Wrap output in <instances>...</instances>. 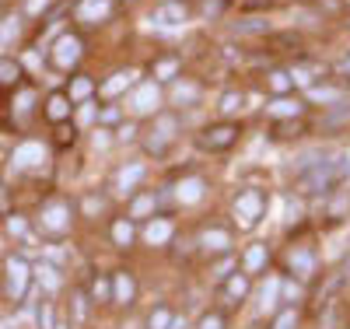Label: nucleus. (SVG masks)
<instances>
[{
    "mask_svg": "<svg viewBox=\"0 0 350 329\" xmlns=\"http://www.w3.org/2000/svg\"><path fill=\"white\" fill-rule=\"evenodd\" d=\"M235 109H242V95L239 92H228L221 98V112H235Z\"/></svg>",
    "mask_w": 350,
    "mask_h": 329,
    "instance_id": "nucleus-13",
    "label": "nucleus"
},
{
    "mask_svg": "<svg viewBox=\"0 0 350 329\" xmlns=\"http://www.w3.org/2000/svg\"><path fill=\"white\" fill-rule=\"evenodd\" d=\"M235 137H239V127L217 123V127H207V130L200 133V147H207V151H221V147L235 144Z\"/></svg>",
    "mask_w": 350,
    "mask_h": 329,
    "instance_id": "nucleus-1",
    "label": "nucleus"
},
{
    "mask_svg": "<svg viewBox=\"0 0 350 329\" xmlns=\"http://www.w3.org/2000/svg\"><path fill=\"white\" fill-rule=\"evenodd\" d=\"M203 329H217V319H207V326H203Z\"/></svg>",
    "mask_w": 350,
    "mask_h": 329,
    "instance_id": "nucleus-29",
    "label": "nucleus"
},
{
    "mask_svg": "<svg viewBox=\"0 0 350 329\" xmlns=\"http://www.w3.org/2000/svg\"><path fill=\"white\" fill-rule=\"evenodd\" d=\"M165 18H172V21H186V8H183V4H165V8L154 14V21L165 25Z\"/></svg>",
    "mask_w": 350,
    "mask_h": 329,
    "instance_id": "nucleus-10",
    "label": "nucleus"
},
{
    "mask_svg": "<svg viewBox=\"0 0 350 329\" xmlns=\"http://www.w3.org/2000/svg\"><path fill=\"white\" fill-rule=\"evenodd\" d=\"M270 84H273V92H287V88H291V74L277 70V74H270Z\"/></svg>",
    "mask_w": 350,
    "mask_h": 329,
    "instance_id": "nucleus-16",
    "label": "nucleus"
},
{
    "mask_svg": "<svg viewBox=\"0 0 350 329\" xmlns=\"http://www.w3.org/2000/svg\"><path fill=\"white\" fill-rule=\"evenodd\" d=\"M92 119H95V105H84L81 109V123H92Z\"/></svg>",
    "mask_w": 350,
    "mask_h": 329,
    "instance_id": "nucleus-23",
    "label": "nucleus"
},
{
    "mask_svg": "<svg viewBox=\"0 0 350 329\" xmlns=\"http://www.w3.org/2000/svg\"><path fill=\"white\" fill-rule=\"evenodd\" d=\"M42 158H46V151L39 144H25V147H18V155H14L18 165H32V161H42Z\"/></svg>",
    "mask_w": 350,
    "mask_h": 329,
    "instance_id": "nucleus-8",
    "label": "nucleus"
},
{
    "mask_svg": "<svg viewBox=\"0 0 350 329\" xmlns=\"http://www.w3.org/2000/svg\"><path fill=\"white\" fill-rule=\"evenodd\" d=\"M340 74H347V77H350V56H347L343 64H340Z\"/></svg>",
    "mask_w": 350,
    "mask_h": 329,
    "instance_id": "nucleus-27",
    "label": "nucleus"
},
{
    "mask_svg": "<svg viewBox=\"0 0 350 329\" xmlns=\"http://www.w3.org/2000/svg\"><path fill=\"white\" fill-rule=\"evenodd\" d=\"M165 235H168L165 224H154V228H151V238H165Z\"/></svg>",
    "mask_w": 350,
    "mask_h": 329,
    "instance_id": "nucleus-25",
    "label": "nucleus"
},
{
    "mask_svg": "<svg viewBox=\"0 0 350 329\" xmlns=\"http://www.w3.org/2000/svg\"><path fill=\"white\" fill-rule=\"evenodd\" d=\"M11 284H14V291H21V284H25V266L21 263H11Z\"/></svg>",
    "mask_w": 350,
    "mask_h": 329,
    "instance_id": "nucleus-17",
    "label": "nucleus"
},
{
    "mask_svg": "<svg viewBox=\"0 0 350 329\" xmlns=\"http://www.w3.org/2000/svg\"><path fill=\"white\" fill-rule=\"evenodd\" d=\"M130 84H133V74H130V70H120V74H112V77L102 84V95H105V98H112V95L126 92Z\"/></svg>",
    "mask_w": 350,
    "mask_h": 329,
    "instance_id": "nucleus-5",
    "label": "nucleus"
},
{
    "mask_svg": "<svg viewBox=\"0 0 350 329\" xmlns=\"http://www.w3.org/2000/svg\"><path fill=\"white\" fill-rule=\"evenodd\" d=\"M154 105H158V88L154 84H140L137 95H133V109L137 112H151Z\"/></svg>",
    "mask_w": 350,
    "mask_h": 329,
    "instance_id": "nucleus-3",
    "label": "nucleus"
},
{
    "mask_svg": "<svg viewBox=\"0 0 350 329\" xmlns=\"http://www.w3.org/2000/svg\"><path fill=\"white\" fill-rule=\"evenodd\" d=\"M270 112H273V116H298L301 105H298V102H291V98H277V102L270 105Z\"/></svg>",
    "mask_w": 350,
    "mask_h": 329,
    "instance_id": "nucleus-11",
    "label": "nucleus"
},
{
    "mask_svg": "<svg viewBox=\"0 0 350 329\" xmlns=\"http://www.w3.org/2000/svg\"><path fill=\"white\" fill-rule=\"evenodd\" d=\"M88 95H92V81H88V77H77L74 88H70V98H88Z\"/></svg>",
    "mask_w": 350,
    "mask_h": 329,
    "instance_id": "nucleus-12",
    "label": "nucleus"
},
{
    "mask_svg": "<svg viewBox=\"0 0 350 329\" xmlns=\"http://www.w3.org/2000/svg\"><path fill=\"white\" fill-rule=\"evenodd\" d=\"M200 189H203V186L196 183V179H189V183H183V186H179V196H183V200H196V196H200Z\"/></svg>",
    "mask_w": 350,
    "mask_h": 329,
    "instance_id": "nucleus-15",
    "label": "nucleus"
},
{
    "mask_svg": "<svg viewBox=\"0 0 350 329\" xmlns=\"http://www.w3.org/2000/svg\"><path fill=\"white\" fill-rule=\"evenodd\" d=\"M315 102H336L340 98V92H333V88H312V92H308Z\"/></svg>",
    "mask_w": 350,
    "mask_h": 329,
    "instance_id": "nucleus-14",
    "label": "nucleus"
},
{
    "mask_svg": "<svg viewBox=\"0 0 350 329\" xmlns=\"http://www.w3.org/2000/svg\"><path fill=\"white\" fill-rule=\"evenodd\" d=\"M18 77H21V67L14 60H0V84H18Z\"/></svg>",
    "mask_w": 350,
    "mask_h": 329,
    "instance_id": "nucleus-9",
    "label": "nucleus"
},
{
    "mask_svg": "<svg viewBox=\"0 0 350 329\" xmlns=\"http://www.w3.org/2000/svg\"><path fill=\"white\" fill-rule=\"evenodd\" d=\"M239 207H242V211H245V214H256V207H259V200H256V193H249V196H242V203H239Z\"/></svg>",
    "mask_w": 350,
    "mask_h": 329,
    "instance_id": "nucleus-21",
    "label": "nucleus"
},
{
    "mask_svg": "<svg viewBox=\"0 0 350 329\" xmlns=\"http://www.w3.org/2000/svg\"><path fill=\"white\" fill-rule=\"evenodd\" d=\"M172 137H175V119L172 116H161L158 119V140H151V151H161Z\"/></svg>",
    "mask_w": 350,
    "mask_h": 329,
    "instance_id": "nucleus-7",
    "label": "nucleus"
},
{
    "mask_svg": "<svg viewBox=\"0 0 350 329\" xmlns=\"http://www.w3.org/2000/svg\"><path fill=\"white\" fill-rule=\"evenodd\" d=\"M133 133H137L133 127H123V130H120V137H123V140H133Z\"/></svg>",
    "mask_w": 350,
    "mask_h": 329,
    "instance_id": "nucleus-26",
    "label": "nucleus"
},
{
    "mask_svg": "<svg viewBox=\"0 0 350 329\" xmlns=\"http://www.w3.org/2000/svg\"><path fill=\"white\" fill-rule=\"evenodd\" d=\"M46 116L56 119V123H60V119H67V116H70V98H67V95H53V98L46 102Z\"/></svg>",
    "mask_w": 350,
    "mask_h": 329,
    "instance_id": "nucleus-6",
    "label": "nucleus"
},
{
    "mask_svg": "<svg viewBox=\"0 0 350 329\" xmlns=\"http://www.w3.org/2000/svg\"><path fill=\"white\" fill-rule=\"evenodd\" d=\"M64 218H67V211H64V207H53V211H49V218H46V221H49L53 228H60V224H64Z\"/></svg>",
    "mask_w": 350,
    "mask_h": 329,
    "instance_id": "nucleus-19",
    "label": "nucleus"
},
{
    "mask_svg": "<svg viewBox=\"0 0 350 329\" xmlns=\"http://www.w3.org/2000/svg\"><path fill=\"white\" fill-rule=\"evenodd\" d=\"M53 60H56V67H74L77 60H81V39L77 36H60L53 46Z\"/></svg>",
    "mask_w": 350,
    "mask_h": 329,
    "instance_id": "nucleus-2",
    "label": "nucleus"
},
{
    "mask_svg": "<svg viewBox=\"0 0 350 329\" xmlns=\"http://www.w3.org/2000/svg\"><path fill=\"white\" fill-rule=\"evenodd\" d=\"M137 179H140V165H133L130 172H123V175H120V183H123V186H130V183H137Z\"/></svg>",
    "mask_w": 350,
    "mask_h": 329,
    "instance_id": "nucleus-22",
    "label": "nucleus"
},
{
    "mask_svg": "<svg viewBox=\"0 0 350 329\" xmlns=\"http://www.w3.org/2000/svg\"><path fill=\"white\" fill-rule=\"evenodd\" d=\"M105 14H109V0H84L81 4V21H88V25L102 21Z\"/></svg>",
    "mask_w": 350,
    "mask_h": 329,
    "instance_id": "nucleus-4",
    "label": "nucleus"
},
{
    "mask_svg": "<svg viewBox=\"0 0 350 329\" xmlns=\"http://www.w3.org/2000/svg\"><path fill=\"white\" fill-rule=\"evenodd\" d=\"M39 8H46V0H32V4H28V11H39Z\"/></svg>",
    "mask_w": 350,
    "mask_h": 329,
    "instance_id": "nucleus-28",
    "label": "nucleus"
},
{
    "mask_svg": "<svg viewBox=\"0 0 350 329\" xmlns=\"http://www.w3.org/2000/svg\"><path fill=\"white\" fill-rule=\"evenodd\" d=\"M189 98H196V88H189V84H186V88H183V84L175 88V102H189Z\"/></svg>",
    "mask_w": 350,
    "mask_h": 329,
    "instance_id": "nucleus-18",
    "label": "nucleus"
},
{
    "mask_svg": "<svg viewBox=\"0 0 350 329\" xmlns=\"http://www.w3.org/2000/svg\"><path fill=\"white\" fill-rule=\"evenodd\" d=\"M175 67H179L175 60H161V64H158V77H172V74H175Z\"/></svg>",
    "mask_w": 350,
    "mask_h": 329,
    "instance_id": "nucleus-20",
    "label": "nucleus"
},
{
    "mask_svg": "<svg viewBox=\"0 0 350 329\" xmlns=\"http://www.w3.org/2000/svg\"><path fill=\"white\" fill-rule=\"evenodd\" d=\"M102 119H105V123H116V119H120V109H105Z\"/></svg>",
    "mask_w": 350,
    "mask_h": 329,
    "instance_id": "nucleus-24",
    "label": "nucleus"
}]
</instances>
